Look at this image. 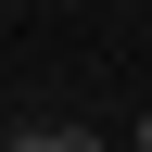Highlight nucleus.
I'll use <instances>...</instances> for the list:
<instances>
[{"label": "nucleus", "instance_id": "nucleus-1", "mask_svg": "<svg viewBox=\"0 0 152 152\" xmlns=\"http://www.w3.org/2000/svg\"><path fill=\"white\" fill-rule=\"evenodd\" d=\"M0 152H102V127H0Z\"/></svg>", "mask_w": 152, "mask_h": 152}, {"label": "nucleus", "instance_id": "nucleus-2", "mask_svg": "<svg viewBox=\"0 0 152 152\" xmlns=\"http://www.w3.org/2000/svg\"><path fill=\"white\" fill-rule=\"evenodd\" d=\"M127 152H152V114H140V127H127Z\"/></svg>", "mask_w": 152, "mask_h": 152}]
</instances>
